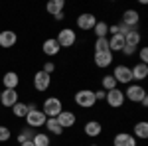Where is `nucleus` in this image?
Returning <instances> with one entry per match:
<instances>
[{"mask_svg":"<svg viewBox=\"0 0 148 146\" xmlns=\"http://www.w3.org/2000/svg\"><path fill=\"white\" fill-rule=\"evenodd\" d=\"M73 101H75V105L81 107V109H93V107L97 105L95 91H91V89H79V91H75Z\"/></svg>","mask_w":148,"mask_h":146,"instance_id":"obj_1","label":"nucleus"},{"mask_svg":"<svg viewBox=\"0 0 148 146\" xmlns=\"http://www.w3.org/2000/svg\"><path fill=\"white\" fill-rule=\"evenodd\" d=\"M61 111H63V103H61L59 97H47L44 101V105H42V112L47 119H56Z\"/></svg>","mask_w":148,"mask_h":146,"instance_id":"obj_2","label":"nucleus"},{"mask_svg":"<svg viewBox=\"0 0 148 146\" xmlns=\"http://www.w3.org/2000/svg\"><path fill=\"white\" fill-rule=\"evenodd\" d=\"M123 93H125V99L130 103H140L146 97V89L142 85H138V83H130L126 87V91H123Z\"/></svg>","mask_w":148,"mask_h":146,"instance_id":"obj_3","label":"nucleus"},{"mask_svg":"<svg viewBox=\"0 0 148 146\" xmlns=\"http://www.w3.org/2000/svg\"><path fill=\"white\" fill-rule=\"evenodd\" d=\"M56 42L59 44V47H73V45L77 44V34L71 28H63V30L57 32Z\"/></svg>","mask_w":148,"mask_h":146,"instance_id":"obj_4","label":"nucleus"},{"mask_svg":"<svg viewBox=\"0 0 148 146\" xmlns=\"http://www.w3.org/2000/svg\"><path fill=\"white\" fill-rule=\"evenodd\" d=\"M113 79L116 81V85L121 83V85H130L132 83V73H130V67L128 65H116L113 69Z\"/></svg>","mask_w":148,"mask_h":146,"instance_id":"obj_5","label":"nucleus"},{"mask_svg":"<svg viewBox=\"0 0 148 146\" xmlns=\"http://www.w3.org/2000/svg\"><path fill=\"white\" fill-rule=\"evenodd\" d=\"M34 89L38 91V93H46L47 89H49V85H51V75H47L46 71H36L34 73Z\"/></svg>","mask_w":148,"mask_h":146,"instance_id":"obj_6","label":"nucleus"},{"mask_svg":"<svg viewBox=\"0 0 148 146\" xmlns=\"http://www.w3.org/2000/svg\"><path fill=\"white\" fill-rule=\"evenodd\" d=\"M105 101H107V105L111 107V109H123V105H125V93L119 89H113V91H107V97H105Z\"/></svg>","mask_w":148,"mask_h":146,"instance_id":"obj_7","label":"nucleus"},{"mask_svg":"<svg viewBox=\"0 0 148 146\" xmlns=\"http://www.w3.org/2000/svg\"><path fill=\"white\" fill-rule=\"evenodd\" d=\"M47 121V117L42 112V109H36V111H28L26 114V124L30 126V128H40V126H44Z\"/></svg>","mask_w":148,"mask_h":146,"instance_id":"obj_8","label":"nucleus"},{"mask_svg":"<svg viewBox=\"0 0 148 146\" xmlns=\"http://www.w3.org/2000/svg\"><path fill=\"white\" fill-rule=\"evenodd\" d=\"M95 24H97L95 14L83 12V14H79V16H77V28H79V30H83V32H93Z\"/></svg>","mask_w":148,"mask_h":146,"instance_id":"obj_9","label":"nucleus"},{"mask_svg":"<svg viewBox=\"0 0 148 146\" xmlns=\"http://www.w3.org/2000/svg\"><path fill=\"white\" fill-rule=\"evenodd\" d=\"M56 121L59 123V126H61L63 130H67V128H73V126H75L77 117H75V112H73V111H61L56 117Z\"/></svg>","mask_w":148,"mask_h":146,"instance_id":"obj_10","label":"nucleus"},{"mask_svg":"<svg viewBox=\"0 0 148 146\" xmlns=\"http://www.w3.org/2000/svg\"><path fill=\"white\" fill-rule=\"evenodd\" d=\"M18 91L16 89H4L0 91V103H2V107H6V109H12L16 103H18Z\"/></svg>","mask_w":148,"mask_h":146,"instance_id":"obj_11","label":"nucleus"},{"mask_svg":"<svg viewBox=\"0 0 148 146\" xmlns=\"http://www.w3.org/2000/svg\"><path fill=\"white\" fill-rule=\"evenodd\" d=\"M113 51H95V56H93V63L97 65V67H109L111 63H113Z\"/></svg>","mask_w":148,"mask_h":146,"instance_id":"obj_12","label":"nucleus"},{"mask_svg":"<svg viewBox=\"0 0 148 146\" xmlns=\"http://www.w3.org/2000/svg\"><path fill=\"white\" fill-rule=\"evenodd\" d=\"M18 42V36L14 30H4V32H0V47H4V49H10L14 47Z\"/></svg>","mask_w":148,"mask_h":146,"instance_id":"obj_13","label":"nucleus"},{"mask_svg":"<svg viewBox=\"0 0 148 146\" xmlns=\"http://www.w3.org/2000/svg\"><path fill=\"white\" fill-rule=\"evenodd\" d=\"M136 138L130 134V132H119L113 138V146H136Z\"/></svg>","mask_w":148,"mask_h":146,"instance_id":"obj_14","label":"nucleus"},{"mask_svg":"<svg viewBox=\"0 0 148 146\" xmlns=\"http://www.w3.org/2000/svg\"><path fill=\"white\" fill-rule=\"evenodd\" d=\"M83 132L89 136V138H97V136H101L103 132V124L99 121H87L85 126H83Z\"/></svg>","mask_w":148,"mask_h":146,"instance_id":"obj_15","label":"nucleus"},{"mask_svg":"<svg viewBox=\"0 0 148 146\" xmlns=\"http://www.w3.org/2000/svg\"><path fill=\"white\" fill-rule=\"evenodd\" d=\"M138 20H140V14L136 10H125L123 12V18H121V24H125L128 28H136L138 26Z\"/></svg>","mask_w":148,"mask_h":146,"instance_id":"obj_16","label":"nucleus"},{"mask_svg":"<svg viewBox=\"0 0 148 146\" xmlns=\"http://www.w3.org/2000/svg\"><path fill=\"white\" fill-rule=\"evenodd\" d=\"M130 73H132V81H144L148 77V65L146 63H134L130 67Z\"/></svg>","mask_w":148,"mask_h":146,"instance_id":"obj_17","label":"nucleus"},{"mask_svg":"<svg viewBox=\"0 0 148 146\" xmlns=\"http://www.w3.org/2000/svg\"><path fill=\"white\" fill-rule=\"evenodd\" d=\"M59 49H61V47H59V44L56 42V38H47L46 42L42 44V51H44L47 57L57 56V53H59Z\"/></svg>","mask_w":148,"mask_h":146,"instance_id":"obj_18","label":"nucleus"},{"mask_svg":"<svg viewBox=\"0 0 148 146\" xmlns=\"http://www.w3.org/2000/svg\"><path fill=\"white\" fill-rule=\"evenodd\" d=\"M132 136L134 138H140V140H146L148 138V123L146 121H138L132 126Z\"/></svg>","mask_w":148,"mask_h":146,"instance_id":"obj_19","label":"nucleus"},{"mask_svg":"<svg viewBox=\"0 0 148 146\" xmlns=\"http://www.w3.org/2000/svg\"><path fill=\"white\" fill-rule=\"evenodd\" d=\"M2 83H4V87H6V89H16V87L20 85V77H18V73H16V71H8V73H4Z\"/></svg>","mask_w":148,"mask_h":146,"instance_id":"obj_20","label":"nucleus"},{"mask_svg":"<svg viewBox=\"0 0 148 146\" xmlns=\"http://www.w3.org/2000/svg\"><path fill=\"white\" fill-rule=\"evenodd\" d=\"M65 8V0H49L46 4V10L49 16H57V14H61Z\"/></svg>","mask_w":148,"mask_h":146,"instance_id":"obj_21","label":"nucleus"},{"mask_svg":"<svg viewBox=\"0 0 148 146\" xmlns=\"http://www.w3.org/2000/svg\"><path fill=\"white\" fill-rule=\"evenodd\" d=\"M140 40H142V36L138 32V28H132L128 34H125V45H132V47H138L140 44Z\"/></svg>","mask_w":148,"mask_h":146,"instance_id":"obj_22","label":"nucleus"},{"mask_svg":"<svg viewBox=\"0 0 148 146\" xmlns=\"http://www.w3.org/2000/svg\"><path fill=\"white\" fill-rule=\"evenodd\" d=\"M123 47H125V36L116 34L109 38V49L111 51H123Z\"/></svg>","mask_w":148,"mask_h":146,"instance_id":"obj_23","label":"nucleus"},{"mask_svg":"<svg viewBox=\"0 0 148 146\" xmlns=\"http://www.w3.org/2000/svg\"><path fill=\"white\" fill-rule=\"evenodd\" d=\"M44 126L47 128V132H51V134H56V136H61V134H63V128L59 126V123H57L56 119H47Z\"/></svg>","mask_w":148,"mask_h":146,"instance_id":"obj_24","label":"nucleus"},{"mask_svg":"<svg viewBox=\"0 0 148 146\" xmlns=\"http://www.w3.org/2000/svg\"><path fill=\"white\" fill-rule=\"evenodd\" d=\"M32 142H34V146H51V140L46 132H36Z\"/></svg>","mask_w":148,"mask_h":146,"instance_id":"obj_25","label":"nucleus"},{"mask_svg":"<svg viewBox=\"0 0 148 146\" xmlns=\"http://www.w3.org/2000/svg\"><path fill=\"white\" fill-rule=\"evenodd\" d=\"M119 85H116V81L113 79V75H103L101 77V89L103 91H113L116 89Z\"/></svg>","mask_w":148,"mask_h":146,"instance_id":"obj_26","label":"nucleus"},{"mask_svg":"<svg viewBox=\"0 0 148 146\" xmlns=\"http://www.w3.org/2000/svg\"><path fill=\"white\" fill-rule=\"evenodd\" d=\"M12 112H14V117H16V119H26V114H28V105L18 101L14 107H12Z\"/></svg>","mask_w":148,"mask_h":146,"instance_id":"obj_27","label":"nucleus"},{"mask_svg":"<svg viewBox=\"0 0 148 146\" xmlns=\"http://www.w3.org/2000/svg\"><path fill=\"white\" fill-rule=\"evenodd\" d=\"M93 32H95V36H97V38H107V34H109V24L99 22V20H97L95 28H93Z\"/></svg>","mask_w":148,"mask_h":146,"instance_id":"obj_28","label":"nucleus"},{"mask_svg":"<svg viewBox=\"0 0 148 146\" xmlns=\"http://www.w3.org/2000/svg\"><path fill=\"white\" fill-rule=\"evenodd\" d=\"M95 51H111L109 49V38H97L95 40Z\"/></svg>","mask_w":148,"mask_h":146,"instance_id":"obj_29","label":"nucleus"},{"mask_svg":"<svg viewBox=\"0 0 148 146\" xmlns=\"http://www.w3.org/2000/svg\"><path fill=\"white\" fill-rule=\"evenodd\" d=\"M34 134H36V132H32V128H30V126H28V128H22V130H20V134H18V142L22 144V142H26V140H32Z\"/></svg>","mask_w":148,"mask_h":146,"instance_id":"obj_30","label":"nucleus"},{"mask_svg":"<svg viewBox=\"0 0 148 146\" xmlns=\"http://www.w3.org/2000/svg\"><path fill=\"white\" fill-rule=\"evenodd\" d=\"M12 136V130L10 126H4V124H0V142H8Z\"/></svg>","mask_w":148,"mask_h":146,"instance_id":"obj_31","label":"nucleus"},{"mask_svg":"<svg viewBox=\"0 0 148 146\" xmlns=\"http://www.w3.org/2000/svg\"><path fill=\"white\" fill-rule=\"evenodd\" d=\"M42 71H46L47 75H51V73L56 71V63H53V61H44V65H42Z\"/></svg>","mask_w":148,"mask_h":146,"instance_id":"obj_32","label":"nucleus"},{"mask_svg":"<svg viewBox=\"0 0 148 146\" xmlns=\"http://www.w3.org/2000/svg\"><path fill=\"white\" fill-rule=\"evenodd\" d=\"M138 57H140V63H148V47H142L138 51Z\"/></svg>","mask_w":148,"mask_h":146,"instance_id":"obj_33","label":"nucleus"},{"mask_svg":"<svg viewBox=\"0 0 148 146\" xmlns=\"http://www.w3.org/2000/svg\"><path fill=\"white\" fill-rule=\"evenodd\" d=\"M123 53H125L126 57L134 56V53H136V47H132V45H125V47H123Z\"/></svg>","mask_w":148,"mask_h":146,"instance_id":"obj_34","label":"nucleus"},{"mask_svg":"<svg viewBox=\"0 0 148 146\" xmlns=\"http://www.w3.org/2000/svg\"><path fill=\"white\" fill-rule=\"evenodd\" d=\"M105 97H107V91H103V89L95 91V99H97V103H99V101H105Z\"/></svg>","mask_w":148,"mask_h":146,"instance_id":"obj_35","label":"nucleus"},{"mask_svg":"<svg viewBox=\"0 0 148 146\" xmlns=\"http://www.w3.org/2000/svg\"><path fill=\"white\" fill-rule=\"evenodd\" d=\"M53 18H56L57 22H61V20H63V18H65V14H63V12H61V14H57V16H53Z\"/></svg>","mask_w":148,"mask_h":146,"instance_id":"obj_36","label":"nucleus"},{"mask_svg":"<svg viewBox=\"0 0 148 146\" xmlns=\"http://www.w3.org/2000/svg\"><path fill=\"white\" fill-rule=\"evenodd\" d=\"M140 105H142V107H144V109H146V107H148V97H144V99H142V101H140Z\"/></svg>","mask_w":148,"mask_h":146,"instance_id":"obj_37","label":"nucleus"},{"mask_svg":"<svg viewBox=\"0 0 148 146\" xmlns=\"http://www.w3.org/2000/svg\"><path fill=\"white\" fill-rule=\"evenodd\" d=\"M20 146H34V142H32V140H26V142H22Z\"/></svg>","mask_w":148,"mask_h":146,"instance_id":"obj_38","label":"nucleus"},{"mask_svg":"<svg viewBox=\"0 0 148 146\" xmlns=\"http://www.w3.org/2000/svg\"><path fill=\"white\" fill-rule=\"evenodd\" d=\"M91 146H97V144H91Z\"/></svg>","mask_w":148,"mask_h":146,"instance_id":"obj_39","label":"nucleus"}]
</instances>
